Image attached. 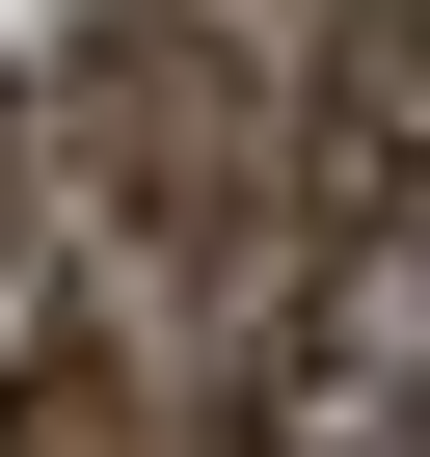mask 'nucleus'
Instances as JSON below:
<instances>
[{
  "mask_svg": "<svg viewBox=\"0 0 430 457\" xmlns=\"http://www.w3.org/2000/svg\"><path fill=\"white\" fill-rule=\"evenodd\" d=\"M81 135H108L135 243H269L296 215V54H269V0H108L81 28Z\"/></svg>",
  "mask_w": 430,
  "mask_h": 457,
  "instance_id": "f257e3e1",
  "label": "nucleus"
},
{
  "mask_svg": "<svg viewBox=\"0 0 430 457\" xmlns=\"http://www.w3.org/2000/svg\"><path fill=\"white\" fill-rule=\"evenodd\" d=\"M0 457H161L135 350H108V323H28V350H0Z\"/></svg>",
  "mask_w": 430,
  "mask_h": 457,
  "instance_id": "f03ea898",
  "label": "nucleus"
},
{
  "mask_svg": "<svg viewBox=\"0 0 430 457\" xmlns=\"http://www.w3.org/2000/svg\"><path fill=\"white\" fill-rule=\"evenodd\" d=\"M0 188H28V108H0Z\"/></svg>",
  "mask_w": 430,
  "mask_h": 457,
  "instance_id": "7ed1b4c3",
  "label": "nucleus"
}]
</instances>
